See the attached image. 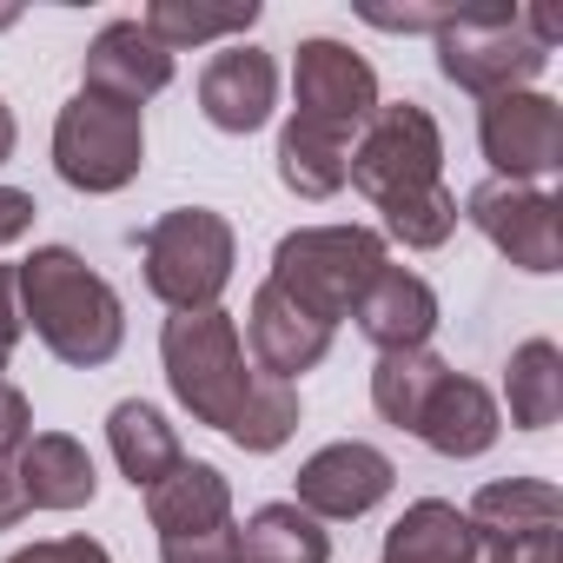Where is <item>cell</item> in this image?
Listing matches in <instances>:
<instances>
[{"label": "cell", "instance_id": "1", "mask_svg": "<svg viewBox=\"0 0 563 563\" xmlns=\"http://www.w3.org/2000/svg\"><path fill=\"white\" fill-rule=\"evenodd\" d=\"M21 278V319L60 365H113L126 345V306L74 245H34V258L14 265Z\"/></svg>", "mask_w": 563, "mask_h": 563}, {"label": "cell", "instance_id": "2", "mask_svg": "<svg viewBox=\"0 0 563 563\" xmlns=\"http://www.w3.org/2000/svg\"><path fill=\"white\" fill-rule=\"evenodd\" d=\"M431 47L451 87H464L471 100H497L543 80L556 54V21L537 8H457V21L431 34Z\"/></svg>", "mask_w": 563, "mask_h": 563}, {"label": "cell", "instance_id": "3", "mask_svg": "<svg viewBox=\"0 0 563 563\" xmlns=\"http://www.w3.org/2000/svg\"><path fill=\"white\" fill-rule=\"evenodd\" d=\"M385 265H391V245L372 225H299L272 245L265 286H278L299 312L339 332V319H352V306Z\"/></svg>", "mask_w": 563, "mask_h": 563}, {"label": "cell", "instance_id": "4", "mask_svg": "<svg viewBox=\"0 0 563 563\" xmlns=\"http://www.w3.org/2000/svg\"><path fill=\"white\" fill-rule=\"evenodd\" d=\"M159 365H166V385L179 398V411L192 424H212L225 431L252 391V365H245V339H239V319L225 306H206V312H173L166 332H159Z\"/></svg>", "mask_w": 563, "mask_h": 563}, {"label": "cell", "instance_id": "5", "mask_svg": "<svg viewBox=\"0 0 563 563\" xmlns=\"http://www.w3.org/2000/svg\"><path fill=\"white\" fill-rule=\"evenodd\" d=\"M140 265H146V292L166 312H206L232 286L239 239L225 212L212 206H173L140 232Z\"/></svg>", "mask_w": 563, "mask_h": 563}, {"label": "cell", "instance_id": "6", "mask_svg": "<svg viewBox=\"0 0 563 563\" xmlns=\"http://www.w3.org/2000/svg\"><path fill=\"white\" fill-rule=\"evenodd\" d=\"M345 186H358L378 212L444 186V133H438L431 107H418V100L385 107L378 100V113L358 126V140L345 153Z\"/></svg>", "mask_w": 563, "mask_h": 563}, {"label": "cell", "instance_id": "7", "mask_svg": "<svg viewBox=\"0 0 563 563\" xmlns=\"http://www.w3.org/2000/svg\"><path fill=\"white\" fill-rule=\"evenodd\" d=\"M146 166V113L107 93H74L54 120V173L74 192H120Z\"/></svg>", "mask_w": 563, "mask_h": 563}, {"label": "cell", "instance_id": "8", "mask_svg": "<svg viewBox=\"0 0 563 563\" xmlns=\"http://www.w3.org/2000/svg\"><path fill=\"white\" fill-rule=\"evenodd\" d=\"M372 113H378V74H372V60L352 54L332 34L299 41V54H292V120L352 146Z\"/></svg>", "mask_w": 563, "mask_h": 563}, {"label": "cell", "instance_id": "9", "mask_svg": "<svg viewBox=\"0 0 563 563\" xmlns=\"http://www.w3.org/2000/svg\"><path fill=\"white\" fill-rule=\"evenodd\" d=\"M477 146L484 159L497 166L490 179H510V186H543L556 166H563V107L537 87L523 93H497L477 107Z\"/></svg>", "mask_w": 563, "mask_h": 563}, {"label": "cell", "instance_id": "10", "mask_svg": "<svg viewBox=\"0 0 563 563\" xmlns=\"http://www.w3.org/2000/svg\"><path fill=\"white\" fill-rule=\"evenodd\" d=\"M464 219L517 265V272H556L563 265V219H556V192L550 186H510V179H484L464 199Z\"/></svg>", "mask_w": 563, "mask_h": 563}, {"label": "cell", "instance_id": "11", "mask_svg": "<svg viewBox=\"0 0 563 563\" xmlns=\"http://www.w3.org/2000/svg\"><path fill=\"white\" fill-rule=\"evenodd\" d=\"M292 484H299L292 504H299L306 517H319V523H352V517H365V510H378V504L391 497L398 464H391L378 444H365V438H339V444L312 451Z\"/></svg>", "mask_w": 563, "mask_h": 563}, {"label": "cell", "instance_id": "12", "mask_svg": "<svg viewBox=\"0 0 563 563\" xmlns=\"http://www.w3.org/2000/svg\"><path fill=\"white\" fill-rule=\"evenodd\" d=\"M272 107H278V60L265 47L232 41V47H219L206 60V74H199V113L219 133L245 140V133H258L272 120Z\"/></svg>", "mask_w": 563, "mask_h": 563}, {"label": "cell", "instance_id": "13", "mask_svg": "<svg viewBox=\"0 0 563 563\" xmlns=\"http://www.w3.org/2000/svg\"><path fill=\"white\" fill-rule=\"evenodd\" d=\"M239 339L252 345V372H265V378H278V385L306 378V372L325 365V352H332V325H319L312 312H299L278 286H258V292H252Z\"/></svg>", "mask_w": 563, "mask_h": 563}, {"label": "cell", "instance_id": "14", "mask_svg": "<svg viewBox=\"0 0 563 563\" xmlns=\"http://www.w3.org/2000/svg\"><path fill=\"white\" fill-rule=\"evenodd\" d=\"M80 87L107 93V100H126V107H146L153 93L173 87V54L140 21H107L80 54Z\"/></svg>", "mask_w": 563, "mask_h": 563}, {"label": "cell", "instance_id": "15", "mask_svg": "<svg viewBox=\"0 0 563 563\" xmlns=\"http://www.w3.org/2000/svg\"><path fill=\"white\" fill-rule=\"evenodd\" d=\"M352 325L378 345V358L385 352H424L431 332H438V292H431V278H418L405 265H385L365 286V299L352 306Z\"/></svg>", "mask_w": 563, "mask_h": 563}, {"label": "cell", "instance_id": "16", "mask_svg": "<svg viewBox=\"0 0 563 563\" xmlns=\"http://www.w3.org/2000/svg\"><path fill=\"white\" fill-rule=\"evenodd\" d=\"M497 431H504V411H497L490 385H477L464 372H444L411 424V438H424L438 457H484L497 444Z\"/></svg>", "mask_w": 563, "mask_h": 563}, {"label": "cell", "instance_id": "17", "mask_svg": "<svg viewBox=\"0 0 563 563\" xmlns=\"http://www.w3.org/2000/svg\"><path fill=\"white\" fill-rule=\"evenodd\" d=\"M146 523L159 530V543L225 530V523H232V484H225V471H219V464H199V457H179V464L146 490Z\"/></svg>", "mask_w": 563, "mask_h": 563}, {"label": "cell", "instance_id": "18", "mask_svg": "<svg viewBox=\"0 0 563 563\" xmlns=\"http://www.w3.org/2000/svg\"><path fill=\"white\" fill-rule=\"evenodd\" d=\"M14 471H21V490L34 510H87L100 497V471H93L87 444L67 431H34L21 444Z\"/></svg>", "mask_w": 563, "mask_h": 563}, {"label": "cell", "instance_id": "19", "mask_svg": "<svg viewBox=\"0 0 563 563\" xmlns=\"http://www.w3.org/2000/svg\"><path fill=\"white\" fill-rule=\"evenodd\" d=\"M378 563H484V537L471 530V517L444 497H418L405 504V517L385 530V556Z\"/></svg>", "mask_w": 563, "mask_h": 563}, {"label": "cell", "instance_id": "20", "mask_svg": "<svg viewBox=\"0 0 563 563\" xmlns=\"http://www.w3.org/2000/svg\"><path fill=\"white\" fill-rule=\"evenodd\" d=\"M107 444H113V464H120V477L133 484V490H153L186 451H179V431L166 424V411L159 405H146V398H120L113 411H107Z\"/></svg>", "mask_w": 563, "mask_h": 563}, {"label": "cell", "instance_id": "21", "mask_svg": "<svg viewBox=\"0 0 563 563\" xmlns=\"http://www.w3.org/2000/svg\"><path fill=\"white\" fill-rule=\"evenodd\" d=\"M471 530L477 537H530L563 523V490L550 477H497L471 497Z\"/></svg>", "mask_w": 563, "mask_h": 563}, {"label": "cell", "instance_id": "22", "mask_svg": "<svg viewBox=\"0 0 563 563\" xmlns=\"http://www.w3.org/2000/svg\"><path fill=\"white\" fill-rule=\"evenodd\" d=\"M239 556L245 563H332V537L299 504H258L239 523Z\"/></svg>", "mask_w": 563, "mask_h": 563}, {"label": "cell", "instance_id": "23", "mask_svg": "<svg viewBox=\"0 0 563 563\" xmlns=\"http://www.w3.org/2000/svg\"><path fill=\"white\" fill-rule=\"evenodd\" d=\"M504 398L517 431H550L563 418V352L550 339H523L504 365Z\"/></svg>", "mask_w": 563, "mask_h": 563}, {"label": "cell", "instance_id": "24", "mask_svg": "<svg viewBox=\"0 0 563 563\" xmlns=\"http://www.w3.org/2000/svg\"><path fill=\"white\" fill-rule=\"evenodd\" d=\"M258 21V0L245 8H186V0H153L140 14V27L166 47V54H186V47H212V41H245Z\"/></svg>", "mask_w": 563, "mask_h": 563}, {"label": "cell", "instance_id": "25", "mask_svg": "<svg viewBox=\"0 0 563 563\" xmlns=\"http://www.w3.org/2000/svg\"><path fill=\"white\" fill-rule=\"evenodd\" d=\"M345 140H325L299 120H286V133H278V186L299 192V199H332L345 192Z\"/></svg>", "mask_w": 563, "mask_h": 563}, {"label": "cell", "instance_id": "26", "mask_svg": "<svg viewBox=\"0 0 563 563\" xmlns=\"http://www.w3.org/2000/svg\"><path fill=\"white\" fill-rule=\"evenodd\" d=\"M451 365L424 345V352H385L378 365H372V405H378V418L385 424H398V431H411L418 424V411H424V398H431V385L444 378Z\"/></svg>", "mask_w": 563, "mask_h": 563}, {"label": "cell", "instance_id": "27", "mask_svg": "<svg viewBox=\"0 0 563 563\" xmlns=\"http://www.w3.org/2000/svg\"><path fill=\"white\" fill-rule=\"evenodd\" d=\"M299 385H278V378H252V391H245V405H239V418L225 424V438L239 444V451H252V457H265V451H278L292 431H299Z\"/></svg>", "mask_w": 563, "mask_h": 563}, {"label": "cell", "instance_id": "28", "mask_svg": "<svg viewBox=\"0 0 563 563\" xmlns=\"http://www.w3.org/2000/svg\"><path fill=\"white\" fill-rule=\"evenodd\" d=\"M385 232L405 245V252H438L451 232H457V192L451 186H431L405 206H385Z\"/></svg>", "mask_w": 563, "mask_h": 563}, {"label": "cell", "instance_id": "29", "mask_svg": "<svg viewBox=\"0 0 563 563\" xmlns=\"http://www.w3.org/2000/svg\"><path fill=\"white\" fill-rule=\"evenodd\" d=\"M8 563H113L100 537H47V543H27L14 550Z\"/></svg>", "mask_w": 563, "mask_h": 563}, {"label": "cell", "instance_id": "30", "mask_svg": "<svg viewBox=\"0 0 563 563\" xmlns=\"http://www.w3.org/2000/svg\"><path fill=\"white\" fill-rule=\"evenodd\" d=\"M365 21L385 34H438L457 21V8H365Z\"/></svg>", "mask_w": 563, "mask_h": 563}, {"label": "cell", "instance_id": "31", "mask_svg": "<svg viewBox=\"0 0 563 563\" xmlns=\"http://www.w3.org/2000/svg\"><path fill=\"white\" fill-rule=\"evenodd\" d=\"M34 438V411H27V391L0 378V457H21V444Z\"/></svg>", "mask_w": 563, "mask_h": 563}, {"label": "cell", "instance_id": "32", "mask_svg": "<svg viewBox=\"0 0 563 563\" xmlns=\"http://www.w3.org/2000/svg\"><path fill=\"white\" fill-rule=\"evenodd\" d=\"M484 563H556V530H530V537H484Z\"/></svg>", "mask_w": 563, "mask_h": 563}, {"label": "cell", "instance_id": "33", "mask_svg": "<svg viewBox=\"0 0 563 563\" xmlns=\"http://www.w3.org/2000/svg\"><path fill=\"white\" fill-rule=\"evenodd\" d=\"M34 192H21V186H0V245H14V239H27L34 232Z\"/></svg>", "mask_w": 563, "mask_h": 563}, {"label": "cell", "instance_id": "34", "mask_svg": "<svg viewBox=\"0 0 563 563\" xmlns=\"http://www.w3.org/2000/svg\"><path fill=\"white\" fill-rule=\"evenodd\" d=\"M27 339V319H21V278H14V265H0V345H21Z\"/></svg>", "mask_w": 563, "mask_h": 563}, {"label": "cell", "instance_id": "35", "mask_svg": "<svg viewBox=\"0 0 563 563\" xmlns=\"http://www.w3.org/2000/svg\"><path fill=\"white\" fill-rule=\"evenodd\" d=\"M27 517H34V504L21 490V471H14V457H0V530H21Z\"/></svg>", "mask_w": 563, "mask_h": 563}, {"label": "cell", "instance_id": "36", "mask_svg": "<svg viewBox=\"0 0 563 563\" xmlns=\"http://www.w3.org/2000/svg\"><path fill=\"white\" fill-rule=\"evenodd\" d=\"M14 140H21V126H14V107H8V100H0V166H8V159H14Z\"/></svg>", "mask_w": 563, "mask_h": 563}, {"label": "cell", "instance_id": "37", "mask_svg": "<svg viewBox=\"0 0 563 563\" xmlns=\"http://www.w3.org/2000/svg\"><path fill=\"white\" fill-rule=\"evenodd\" d=\"M21 21V8H0V27H14Z\"/></svg>", "mask_w": 563, "mask_h": 563}, {"label": "cell", "instance_id": "38", "mask_svg": "<svg viewBox=\"0 0 563 563\" xmlns=\"http://www.w3.org/2000/svg\"><path fill=\"white\" fill-rule=\"evenodd\" d=\"M8 358H14V352H8V345H0V372H8Z\"/></svg>", "mask_w": 563, "mask_h": 563}, {"label": "cell", "instance_id": "39", "mask_svg": "<svg viewBox=\"0 0 563 563\" xmlns=\"http://www.w3.org/2000/svg\"><path fill=\"white\" fill-rule=\"evenodd\" d=\"M239 563H245V556H239Z\"/></svg>", "mask_w": 563, "mask_h": 563}]
</instances>
